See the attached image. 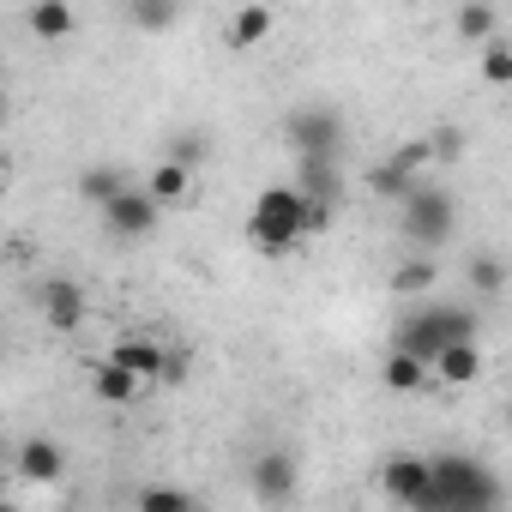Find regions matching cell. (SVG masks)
Returning a JSON list of instances; mask_svg holds the SVG:
<instances>
[{"label": "cell", "mask_w": 512, "mask_h": 512, "mask_svg": "<svg viewBox=\"0 0 512 512\" xmlns=\"http://www.w3.org/2000/svg\"><path fill=\"white\" fill-rule=\"evenodd\" d=\"M247 241L266 253V260H284L308 241V199L296 187H266L253 199V217H247Z\"/></svg>", "instance_id": "6da1fadb"}, {"label": "cell", "mask_w": 512, "mask_h": 512, "mask_svg": "<svg viewBox=\"0 0 512 512\" xmlns=\"http://www.w3.org/2000/svg\"><path fill=\"white\" fill-rule=\"evenodd\" d=\"M434 470V512H500V476L482 458H428Z\"/></svg>", "instance_id": "7a4b0ae2"}, {"label": "cell", "mask_w": 512, "mask_h": 512, "mask_svg": "<svg viewBox=\"0 0 512 512\" xmlns=\"http://www.w3.org/2000/svg\"><path fill=\"white\" fill-rule=\"evenodd\" d=\"M476 332H482V320H476L470 308H416L410 320H398L392 350H398V356H416V362L428 368L446 344H476Z\"/></svg>", "instance_id": "3957f363"}, {"label": "cell", "mask_w": 512, "mask_h": 512, "mask_svg": "<svg viewBox=\"0 0 512 512\" xmlns=\"http://www.w3.org/2000/svg\"><path fill=\"white\" fill-rule=\"evenodd\" d=\"M284 133L302 151V163H338V151H344V115L332 103H302L284 121Z\"/></svg>", "instance_id": "277c9868"}, {"label": "cell", "mask_w": 512, "mask_h": 512, "mask_svg": "<svg viewBox=\"0 0 512 512\" xmlns=\"http://www.w3.org/2000/svg\"><path fill=\"white\" fill-rule=\"evenodd\" d=\"M404 235H410V247H440L446 235H452V199L440 193V187H410L404 199Z\"/></svg>", "instance_id": "5b68a950"}, {"label": "cell", "mask_w": 512, "mask_h": 512, "mask_svg": "<svg viewBox=\"0 0 512 512\" xmlns=\"http://www.w3.org/2000/svg\"><path fill=\"white\" fill-rule=\"evenodd\" d=\"M380 488H386V500L404 506V512H434V470H428V458H416V452L386 458V464H380Z\"/></svg>", "instance_id": "8992f818"}, {"label": "cell", "mask_w": 512, "mask_h": 512, "mask_svg": "<svg viewBox=\"0 0 512 512\" xmlns=\"http://www.w3.org/2000/svg\"><path fill=\"white\" fill-rule=\"evenodd\" d=\"M157 217H163V211H157V205H151L139 187H121V193L103 205V223H109L121 241H145V235L157 229Z\"/></svg>", "instance_id": "52a82bcc"}, {"label": "cell", "mask_w": 512, "mask_h": 512, "mask_svg": "<svg viewBox=\"0 0 512 512\" xmlns=\"http://www.w3.org/2000/svg\"><path fill=\"white\" fill-rule=\"evenodd\" d=\"M247 482H253V500L284 506L296 494V458L290 452H260V458H253V470H247Z\"/></svg>", "instance_id": "ba28073f"}, {"label": "cell", "mask_w": 512, "mask_h": 512, "mask_svg": "<svg viewBox=\"0 0 512 512\" xmlns=\"http://www.w3.org/2000/svg\"><path fill=\"white\" fill-rule=\"evenodd\" d=\"M37 308H43V320L55 326V332H79L85 326V290L73 284V278H49L43 290H37Z\"/></svg>", "instance_id": "9c48e42d"}, {"label": "cell", "mask_w": 512, "mask_h": 512, "mask_svg": "<svg viewBox=\"0 0 512 512\" xmlns=\"http://www.w3.org/2000/svg\"><path fill=\"white\" fill-rule=\"evenodd\" d=\"M428 380H440V386H476L482 380V350L476 344H446L428 362Z\"/></svg>", "instance_id": "30bf717a"}, {"label": "cell", "mask_w": 512, "mask_h": 512, "mask_svg": "<svg viewBox=\"0 0 512 512\" xmlns=\"http://www.w3.org/2000/svg\"><path fill=\"white\" fill-rule=\"evenodd\" d=\"M19 476H25V482H61V476H67V452H61L55 440L31 434V440L19 446Z\"/></svg>", "instance_id": "8fae6325"}, {"label": "cell", "mask_w": 512, "mask_h": 512, "mask_svg": "<svg viewBox=\"0 0 512 512\" xmlns=\"http://www.w3.org/2000/svg\"><path fill=\"white\" fill-rule=\"evenodd\" d=\"M109 362H115V368H127V374H133L139 386L163 374V350H157L151 338H121V344L109 350Z\"/></svg>", "instance_id": "7c38bea8"}, {"label": "cell", "mask_w": 512, "mask_h": 512, "mask_svg": "<svg viewBox=\"0 0 512 512\" xmlns=\"http://www.w3.org/2000/svg\"><path fill=\"white\" fill-rule=\"evenodd\" d=\"M187 187H193V175H187L181 163H157V169L145 175V187H139V193H145L157 211H169V205H181V199H187Z\"/></svg>", "instance_id": "4fadbf2b"}, {"label": "cell", "mask_w": 512, "mask_h": 512, "mask_svg": "<svg viewBox=\"0 0 512 512\" xmlns=\"http://www.w3.org/2000/svg\"><path fill=\"white\" fill-rule=\"evenodd\" d=\"M308 205H320V211H332L338 199H344V181H338V163H302V187H296Z\"/></svg>", "instance_id": "5bb4252c"}, {"label": "cell", "mask_w": 512, "mask_h": 512, "mask_svg": "<svg viewBox=\"0 0 512 512\" xmlns=\"http://www.w3.org/2000/svg\"><path fill=\"white\" fill-rule=\"evenodd\" d=\"M91 392H97V404H133L139 398V380L103 356V362H91Z\"/></svg>", "instance_id": "9a60e30c"}, {"label": "cell", "mask_w": 512, "mask_h": 512, "mask_svg": "<svg viewBox=\"0 0 512 512\" xmlns=\"http://www.w3.org/2000/svg\"><path fill=\"white\" fill-rule=\"evenodd\" d=\"M31 37H43V43H61V37H73L79 31V13L73 7H61V0H43V7H31Z\"/></svg>", "instance_id": "2e32d148"}, {"label": "cell", "mask_w": 512, "mask_h": 512, "mask_svg": "<svg viewBox=\"0 0 512 512\" xmlns=\"http://www.w3.org/2000/svg\"><path fill=\"white\" fill-rule=\"evenodd\" d=\"M272 37V7H241L229 19V43L235 49H253V43H266Z\"/></svg>", "instance_id": "e0dca14e"}, {"label": "cell", "mask_w": 512, "mask_h": 512, "mask_svg": "<svg viewBox=\"0 0 512 512\" xmlns=\"http://www.w3.org/2000/svg\"><path fill=\"white\" fill-rule=\"evenodd\" d=\"M386 392H398V398H410V392H428V368L416 362V356H386Z\"/></svg>", "instance_id": "ac0fdd59"}, {"label": "cell", "mask_w": 512, "mask_h": 512, "mask_svg": "<svg viewBox=\"0 0 512 512\" xmlns=\"http://www.w3.org/2000/svg\"><path fill=\"white\" fill-rule=\"evenodd\" d=\"M121 187H127V181H121V169H109V163H97V169H85V175H79V199H85V205H97V211H103Z\"/></svg>", "instance_id": "d6986e66"}, {"label": "cell", "mask_w": 512, "mask_h": 512, "mask_svg": "<svg viewBox=\"0 0 512 512\" xmlns=\"http://www.w3.org/2000/svg\"><path fill=\"white\" fill-rule=\"evenodd\" d=\"M452 31H458L464 43H482V49H488L494 31H500V13H494V7H464V13L452 19Z\"/></svg>", "instance_id": "ffe728a7"}, {"label": "cell", "mask_w": 512, "mask_h": 512, "mask_svg": "<svg viewBox=\"0 0 512 512\" xmlns=\"http://www.w3.org/2000/svg\"><path fill=\"white\" fill-rule=\"evenodd\" d=\"M199 500L187 494V488H169V482H151V488H139V512H193Z\"/></svg>", "instance_id": "44dd1931"}, {"label": "cell", "mask_w": 512, "mask_h": 512, "mask_svg": "<svg viewBox=\"0 0 512 512\" xmlns=\"http://www.w3.org/2000/svg\"><path fill=\"white\" fill-rule=\"evenodd\" d=\"M470 290L476 296H500L506 290V266L494 260V253H476V260H470Z\"/></svg>", "instance_id": "7402d4cb"}, {"label": "cell", "mask_w": 512, "mask_h": 512, "mask_svg": "<svg viewBox=\"0 0 512 512\" xmlns=\"http://www.w3.org/2000/svg\"><path fill=\"white\" fill-rule=\"evenodd\" d=\"M428 284H434V266H428V260H404V266L392 272V290H398V296H416V290H428Z\"/></svg>", "instance_id": "603a6c76"}, {"label": "cell", "mask_w": 512, "mask_h": 512, "mask_svg": "<svg viewBox=\"0 0 512 512\" xmlns=\"http://www.w3.org/2000/svg\"><path fill=\"white\" fill-rule=\"evenodd\" d=\"M482 79L488 85H512V49L506 43H488L482 49Z\"/></svg>", "instance_id": "cb8c5ba5"}, {"label": "cell", "mask_w": 512, "mask_h": 512, "mask_svg": "<svg viewBox=\"0 0 512 512\" xmlns=\"http://www.w3.org/2000/svg\"><path fill=\"white\" fill-rule=\"evenodd\" d=\"M368 187H374V193H380V199H404V193H410V187H416V181H410V175H398V169H392V163H380V169H374V175H368Z\"/></svg>", "instance_id": "d4e9b609"}, {"label": "cell", "mask_w": 512, "mask_h": 512, "mask_svg": "<svg viewBox=\"0 0 512 512\" xmlns=\"http://www.w3.org/2000/svg\"><path fill=\"white\" fill-rule=\"evenodd\" d=\"M181 13L175 7H157V0H139V7H133V25H145V31H163V25H175Z\"/></svg>", "instance_id": "484cf974"}, {"label": "cell", "mask_w": 512, "mask_h": 512, "mask_svg": "<svg viewBox=\"0 0 512 512\" xmlns=\"http://www.w3.org/2000/svg\"><path fill=\"white\" fill-rule=\"evenodd\" d=\"M0 512H31V506H19V500H0Z\"/></svg>", "instance_id": "4316f807"}, {"label": "cell", "mask_w": 512, "mask_h": 512, "mask_svg": "<svg viewBox=\"0 0 512 512\" xmlns=\"http://www.w3.org/2000/svg\"><path fill=\"white\" fill-rule=\"evenodd\" d=\"M193 512H199V506H193Z\"/></svg>", "instance_id": "83f0119b"}]
</instances>
